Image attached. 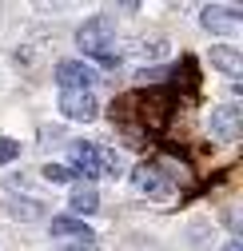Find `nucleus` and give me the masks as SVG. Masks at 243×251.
I'll return each mask as SVG.
<instances>
[{"label": "nucleus", "instance_id": "nucleus-15", "mask_svg": "<svg viewBox=\"0 0 243 251\" xmlns=\"http://www.w3.org/2000/svg\"><path fill=\"white\" fill-rule=\"evenodd\" d=\"M16 155H20V144L16 140H0V164H12Z\"/></svg>", "mask_w": 243, "mask_h": 251}, {"label": "nucleus", "instance_id": "nucleus-6", "mask_svg": "<svg viewBox=\"0 0 243 251\" xmlns=\"http://www.w3.org/2000/svg\"><path fill=\"white\" fill-rule=\"evenodd\" d=\"M60 112H64L68 120L88 124V120L100 116V100L92 96V92H64V96H60Z\"/></svg>", "mask_w": 243, "mask_h": 251}, {"label": "nucleus", "instance_id": "nucleus-12", "mask_svg": "<svg viewBox=\"0 0 243 251\" xmlns=\"http://www.w3.org/2000/svg\"><path fill=\"white\" fill-rule=\"evenodd\" d=\"M100 176H112V179L124 176V160H120L112 148H100Z\"/></svg>", "mask_w": 243, "mask_h": 251}, {"label": "nucleus", "instance_id": "nucleus-9", "mask_svg": "<svg viewBox=\"0 0 243 251\" xmlns=\"http://www.w3.org/2000/svg\"><path fill=\"white\" fill-rule=\"evenodd\" d=\"M68 203H72L76 215H92V211L100 207V192H96L92 183H76V187H72V196H68Z\"/></svg>", "mask_w": 243, "mask_h": 251}, {"label": "nucleus", "instance_id": "nucleus-5", "mask_svg": "<svg viewBox=\"0 0 243 251\" xmlns=\"http://www.w3.org/2000/svg\"><path fill=\"white\" fill-rule=\"evenodd\" d=\"M68 172L72 176H84V179H96L100 176V148L96 144H84V140H72L68 144Z\"/></svg>", "mask_w": 243, "mask_h": 251}, {"label": "nucleus", "instance_id": "nucleus-4", "mask_svg": "<svg viewBox=\"0 0 243 251\" xmlns=\"http://www.w3.org/2000/svg\"><path fill=\"white\" fill-rule=\"evenodd\" d=\"M199 20H203V28H207L211 36H235V28L243 20V8L239 4H211Z\"/></svg>", "mask_w": 243, "mask_h": 251}, {"label": "nucleus", "instance_id": "nucleus-16", "mask_svg": "<svg viewBox=\"0 0 243 251\" xmlns=\"http://www.w3.org/2000/svg\"><path fill=\"white\" fill-rule=\"evenodd\" d=\"M40 140H44V144H56V140H60V128H44V136H40Z\"/></svg>", "mask_w": 243, "mask_h": 251}, {"label": "nucleus", "instance_id": "nucleus-13", "mask_svg": "<svg viewBox=\"0 0 243 251\" xmlns=\"http://www.w3.org/2000/svg\"><path fill=\"white\" fill-rule=\"evenodd\" d=\"M140 56H151V60L168 56V40H140Z\"/></svg>", "mask_w": 243, "mask_h": 251}, {"label": "nucleus", "instance_id": "nucleus-8", "mask_svg": "<svg viewBox=\"0 0 243 251\" xmlns=\"http://www.w3.org/2000/svg\"><path fill=\"white\" fill-rule=\"evenodd\" d=\"M132 187H136L140 196H164L171 183H168V179H164L156 168H151V164H140V168L132 172Z\"/></svg>", "mask_w": 243, "mask_h": 251}, {"label": "nucleus", "instance_id": "nucleus-7", "mask_svg": "<svg viewBox=\"0 0 243 251\" xmlns=\"http://www.w3.org/2000/svg\"><path fill=\"white\" fill-rule=\"evenodd\" d=\"M48 231H52V235H60V239L92 243V227H88L84 219H76V215H52V224H48Z\"/></svg>", "mask_w": 243, "mask_h": 251}, {"label": "nucleus", "instance_id": "nucleus-3", "mask_svg": "<svg viewBox=\"0 0 243 251\" xmlns=\"http://www.w3.org/2000/svg\"><path fill=\"white\" fill-rule=\"evenodd\" d=\"M56 84L64 92H92L96 88V68H88L84 60H60L56 64Z\"/></svg>", "mask_w": 243, "mask_h": 251}, {"label": "nucleus", "instance_id": "nucleus-2", "mask_svg": "<svg viewBox=\"0 0 243 251\" xmlns=\"http://www.w3.org/2000/svg\"><path fill=\"white\" fill-rule=\"evenodd\" d=\"M207 128H211V136L223 140V144L239 140V136H243V108H239L235 100H227V104H219V108H211Z\"/></svg>", "mask_w": 243, "mask_h": 251}, {"label": "nucleus", "instance_id": "nucleus-18", "mask_svg": "<svg viewBox=\"0 0 243 251\" xmlns=\"http://www.w3.org/2000/svg\"><path fill=\"white\" fill-rule=\"evenodd\" d=\"M223 251H243V243H239V239H227V243H223Z\"/></svg>", "mask_w": 243, "mask_h": 251}, {"label": "nucleus", "instance_id": "nucleus-14", "mask_svg": "<svg viewBox=\"0 0 243 251\" xmlns=\"http://www.w3.org/2000/svg\"><path fill=\"white\" fill-rule=\"evenodd\" d=\"M44 179H52V183H68L72 172H68L64 164H44Z\"/></svg>", "mask_w": 243, "mask_h": 251}, {"label": "nucleus", "instance_id": "nucleus-10", "mask_svg": "<svg viewBox=\"0 0 243 251\" xmlns=\"http://www.w3.org/2000/svg\"><path fill=\"white\" fill-rule=\"evenodd\" d=\"M211 64H216L219 72H227V76H239L243 72V56L231 44H216V48H211Z\"/></svg>", "mask_w": 243, "mask_h": 251}, {"label": "nucleus", "instance_id": "nucleus-11", "mask_svg": "<svg viewBox=\"0 0 243 251\" xmlns=\"http://www.w3.org/2000/svg\"><path fill=\"white\" fill-rule=\"evenodd\" d=\"M8 215L32 224V219H44V203H36V200H8Z\"/></svg>", "mask_w": 243, "mask_h": 251}, {"label": "nucleus", "instance_id": "nucleus-17", "mask_svg": "<svg viewBox=\"0 0 243 251\" xmlns=\"http://www.w3.org/2000/svg\"><path fill=\"white\" fill-rule=\"evenodd\" d=\"M64 251H96L92 243H72V247H64Z\"/></svg>", "mask_w": 243, "mask_h": 251}, {"label": "nucleus", "instance_id": "nucleus-1", "mask_svg": "<svg viewBox=\"0 0 243 251\" xmlns=\"http://www.w3.org/2000/svg\"><path fill=\"white\" fill-rule=\"evenodd\" d=\"M116 28H112V20L108 16H92V20H84L80 24V32H76V48L84 52V56H92V60H108V56H116Z\"/></svg>", "mask_w": 243, "mask_h": 251}]
</instances>
